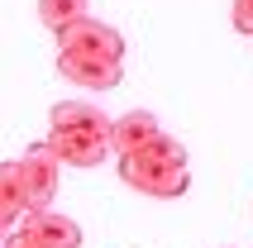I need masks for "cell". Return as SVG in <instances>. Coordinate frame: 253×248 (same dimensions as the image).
<instances>
[{"mask_svg": "<svg viewBox=\"0 0 253 248\" xmlns=\"http://www.w3.org/2000/svg\"><path fill=\"white\" fill-rule=\"evenodd\" d=\"M234 29L253 34V0H234Z\"/></svg>", "mask_w": 253, "mask_h": 248, "instance_id": "obj_11", "label": "cell"}, {"mask_svg": "<svg viewBox=\"0 0 253 248\" xmlns=\"http://www.w3.org/2000/svg\"><path fill=\"white\" fill-rule=\"evenodd\" d=\"M48 148L57 153V163H72V167H100L110 143L105 138H91V134H77V129H48Z\"/></svg>", "mask_w": 253, "mask_h": 248, "instance_id": "obj_5", "label": "cell"}, {"mask_svg": "<svg viewBox=\"0 0 253 248\" xmlns=\"http://www.w3.org/2000/svg\"><path fill=\"white\" fill-rule=\"evenodd\" d=\"M53 129H77V134H91V138H105L110 143L115 124L96 110V105H77V100H62L53 105Z\"/></svg>", "mask_w": 253, "mask_h": 248, "instance_id": "obj_8", "label": "cell"}, {"mask_svg": "<svg viewBox=\"0 0 253 248\" xmlns=\"http://www.w3.org/2000/svg\"><path fill=\"white\" fill-rule=\"evenodd\" d=\"M57 43L72 48V53H91V57L125 62V34H120L115 24H105V19H91V14L72 19L67 29H57Z\"/></svg>", "mask_w": 253, "mask_h": 248, "instance_id": "obj_2", "label": "cell"}, {"mask_svg": "<svg viewBox=\"0 0 253 248\" xmlns=\"http://www.w3.org/2000/svg\"><path fill=\"white\" fill-rule=\"evenodd\" d=\"M29 206H24V181H19V158L0 167V224H14L24 220Z\"/></svg>", "mask_w": 253, "mask_h": 248, "instance_id": "obj_9", "label": "cell"}, {"mask_svg": "<svg viewBox=\"0 0 253 248\" xmlns=\"http://www.w3.org/2000/svg\"><path fill=\"white\" fill-rule=\"evenodd\" d=\"M120 181H129L134 191L143 196H158V201H172V196H182L191 186V172L186 167H163L153 158H143V153H125L120 158Z\"/></svg>", "mask_w": 253, "mask_h": 248, "instance_id": "obj_1", "label": "cell"}, {"mask_svg": "<svg viewBox=\"0 0 253 248\" xmlns=\"http://www.w3.org/2000/svg\"><path fill=\"white\" fill-rule=\"evenodd\" d=\"M82 14H86V0H39V19L53 29V34L67 29L72 19H82Z\"/></svg>", "mask_w": 253, "mask_h": 248, "instance_id": "obj_10", "label": "cell"}, {"mask_svg": "<svg viewBox=\"0 0 253 248\" xmlns=\"http://www.w3.org/2000/svg\"><path fill=\"white\" fill-rule=\"evenodd\" d=\"M57 72H62L67 82L86 86V91H110V86L125 82V67H120V62H110V57H91V53H72V48L57 53Z\"/></svg>", "mask_w": 253, "mask_h": 248, "instance_id": "obj_4", "label": "cell"}, {"mask_svg": "<svg viewBox=\"0 0 253 248\" xmlns=\"http://www.w3.org/2000/svg\"><path fill=\"white\" fill-rule=\"evenodd\" d=\"M34 239H43L48 248H82V224L72 215H57V210H29L19 220Z\"/></svg>", "mask_w": 253, "mask_h": 248, "instance_id": "obj_6", "label": "cell"}, {"mask_svg": "<svg viewBox=\"0 0 253 248\" xmlns=\"http://www.w3.org/2000/svg\"><path fill=\"white\" fill-rule=\"evenodd\" d=\"M158 134H163V129H158V120H153L148 110H129V115H120V120H115L110 148L120 153V158H125V153H139V148H148V143H153Z\"/></svg>", "mask_w": 253, "mask_h": 248, "instance_id": "obj_7", "label": "cell"}, {"mask_svg": "<svg viewBox=\"0 0 253 248\" xmlns=\"http://www.w3.org/2000/svg\"><path fill=\"white\" fill-rule=\"evenodd\" d=\"M19 181H24V206L29 210H48L57 196V153L43 143H29V153L19 158Z\"/></svg>", "mask_w": 253, "mask_h": 248, "instance_id": "obj_3", "label": "cell"}, {"mask_svg": "<svg viewBox=\"0 0 253 248\" xmlns=\"http://www.w3.org/2000/svg\"><path fill=\"white\" fill-rule=\"evenodd\" d=\"M5 248H48V244H43V239H34V234L24 229V224H19V229H14V234L5 239Z\"/></svg>", "mask_w": 253, "mask_h": 248, "instance_id": "obj_12", "label": "cell"}]
</instances>
